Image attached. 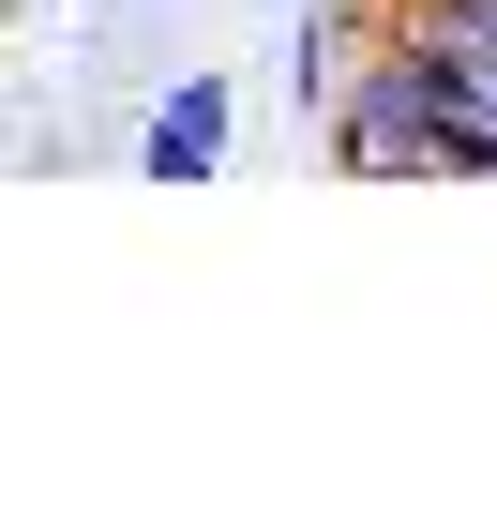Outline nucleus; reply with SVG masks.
Here are the masks:
<instances>
[{
    "label": "nucleus",
    "instance_id": "nucleus-1",
    "mask_svg": "<svg viewBox=\"0 0 497 512\" xmlns=\"http://www.w3.org/2000/svg\"><path fill=\"white\" fill-rule=\"evenodd\" d=\"M317 151H332L347 181H437V121H422V61H407V31H377V46L347 61Z\"/></svg>",
    "mask_w": 497,
    "mask_h": 512
},
{
    "label": "nucleus",
    "instance_id": "nucleus-2",
    "mask_svg": "<svg viewBox=\"0 0 497 512\" xmlns=\"http://www.w3.org/2000/svg\"><path fill=\"white\" fill-rule=\"evenodd\" d=\"M226 151H241V91H226V76L151 91V121H136V181H226Z\"/></svg>",
    "mask_w": 497,
    "mask_h": 512
},
{
    "label": "nucleus",
    "instance_id": "nucleus-3",
    "mask_svg": "<svg viewBox=\"0 0 497 512\" xmlns=\"http://www.w3.org/2000/svg\"><path fill=\"white\" fill-rule=\"evenodd\" d=\"M46 16H91V0H46Z\"/></svg>",
    "mask_w": 497,
    "mask_h": 512
}]
</instances>
